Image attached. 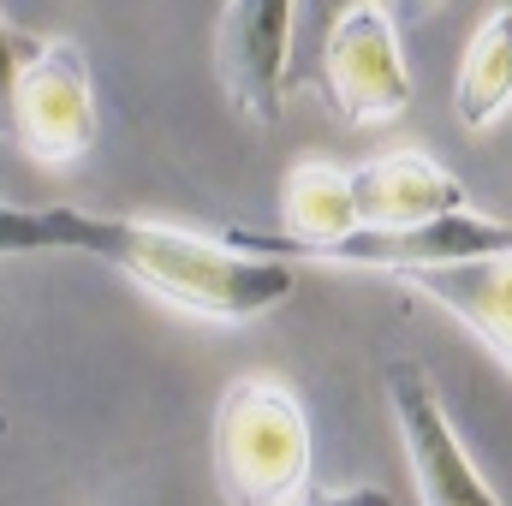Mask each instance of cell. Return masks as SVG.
Instances as JSON below:
<instances>
[{
    "label": "cell",
    "instance_id": "1",
    "mask_svg": "<svg viewBox=\"0 0 512 506\" xmlns=\"http://www.w3.org/2000/svg\"><path fill=\"white\" fill-rule=\"evenodd\" d=\"M72 251L120 268L126 280L155 292L161 304L203 316V322L268 316L298 286V268H286V262L227 251L221 239H203V233H185L167 221H137V215L72 209Z\"/></svg>",
    "mask_w": 512,
    "mask_h": 506
},
{
    "label": "cell",
    "instance_id": "2",
    "mask_svg": "<svg viewBox=\"0 0 512 506\" xmlns=\"http://www.w3.org/2000/svg\"><path fill=\"white\" fill-rule=\"evenodd\" d=\"M215 483L227 506L310 501V417L274 376H239L215 405Z\"/></svg>",
    "mask_w": 512,
    "mask_h": 506
},
{
    "label": "cell",
    "instance_id": "3",
    "mask_svg": "<svg viewBox=\"0 0 512 506\" xmlns=\"http://www.w3.org/2000/svg\"><path fill=\"white\" fill-rule=\"evenodd\" d=\"M227 251L268 256V262H322V268H382V274H417V268H453V262H477V256H501L512 251V221L459 209L423 227H352L328 245H298L262 227H227L221 233Z\"/></svg>",
    "mask_w": 512,
    "mask_h": 506
},
{
    "label": "cell",
    "instance_id": "4",
    "mask_svg": "<svg viewBox=\"0 0 512 506\" xmlns=\"http://www.w3.org/2000/svg\"><path fill=\"white\" fill-rule=\"evenodd\" d=\"M96 131H102V114H96V84H90L84 48L66 36H42V48L24 60L12 102H6L12 149L42 167H72L90 155Z\"/></svg>",
    "mask_w": 512,
    "mask_h": 506
},
{
    "label": "cell",
    "instance_id": "5",
    "mask_svg": "<svg viewBox=\"0 0 512 506\" xmlns=\"http://www.w3.org/2000/svg\"><path fill=\"white\" fill-rule=\"evenodd\" d=\"M304 78L352 126H387L411 108V72H405V54H399V30H393V18L382 6L346 12L322 36Z\"/></svg>",
    "mask_w": 512,
    "mask_h": 506
},
{
    "label": "cell",
    "instance_id": "6",
    "mask_svg": "<svg viewBox=\"0 0 512 506\" xmlns=\"http://www.w3.org/2000/svg\"><path fill=\"white\" fill-rule=\"evenodd\" d=\"M387 405H393V423H399V447H405V465L417 477V495L423 506H507L483 471L471 465L435 381L423 376L417 364H387Z\"/></svg>",
    "mask_w": 512,
    "mask_h": 506
},
{
    "label": "cell",
    "instance_id": "7",
    "mask_svg": "<svg viewBox=\"0 0 512 506\" xmlns=\"http://www.w3.org/2000/svg\"><path fill=\"white\" fill-rule=\"evenodd\" d=\"M292 6L298 0H227L215 30L221 90L239 120L274 126L292 84Z\"/></svg>",
    "mask_w": 512,
    "mask_h": 506
},
{
    "label": "cell",
    "instance_id": "8",
    "mask_svg": "<svg viewBox=\"0 0 512 506\" xmlns=\"http://www.w3.org/2000/svg\"><path fill=\"white\" fill-rule=\"evenodd\" d=\"M352 209H358V227H423L471 209V197L441 161L417 149H387L352 167Z\"/></svg>",
    "mask_w": 512,
    "mask_h": 506
},
{
    "label": "cell",
    "instance_id": "9",
    "mask_svg": "<svg viewBox=\"0 0 512 506\" xmlns=\"http://www.w3.org/2000/svg\"><path fill=\"white\" fill-rule=\"evenodd\" d=\"M399 280L417 286L423 298H435L441 310H453L512 370V251L453 262V268H417V274H399Z\"/></svg>",
    "mask_w": 512,
    "mask_h": 506
},
{
    "label": "cell",
    "instance_id": "10",
    "mask_svg": "<svg viewBox=\"0 0 512 506\" xmlns=\"http://www.w3.org/2000/svg\"><path fill=\"white\" fill-rule=\"evenodd\" d=\"M512 108V6L483 12L453 72V114L465 131H489Z\"/></svg>",
    "mask_w": 512,
    "mask_h": 506
},
{
    "label": "cell",
    "instance_id": "11",
    "mask_svg": "<svg viewBox=\"0 0 512 506\" xmlns=\"http://www.w3.org/2000/svg\"><path fill=\"white\" fill-rule=\"evenodd\" d=\"M358 227V209H352V167H334V161H298L280 185V239H298V245H328L340 233Z\"/></svg>",
    "mask_w": 512,
    "mask_h": 506
},
{
    "label": "cell",
    "instance_id": "12",
    "mask_svg": "<svg viewBox=\"0 0 512 506\" xmlns=\"http://www.w3.org/2000/svg\"><path fill=\"white\" fill-rule=\"evenodd\" d=\"M42 251H72V203H48V209L0 203V262Z\"/></svg>",
    "mask_w": 512,
    "mask_h": 506
},
{
    "label": "cell",
    "instance_id": "13",
    "mask_svg": "<svg viewBox=\"0 0 512 506\" xmlns=\"http://www.w3.org/2000/svg\"><path fill=\"white\" fill-rule=\"evenodd\" d=\"M364 6H376V0H298V6H292V48L304 42V48H310V60H316L322 36H328L346 12H364ZM310 60H304V66H310Z\"/></svg>",
    "mask_w": 512,
    "mask_h": 506
},
{
    "label": "cell",
    "instance_id": "14",
    "mask_svg": "<svg viewBox=\"0 0 512 506\" xmlns=\"http://www.w3.org/2000/svg\"><path fill=\"white\" fill-rule=\"evenodd\" d=\"M42 48V36L36 30H24V24H12L6 12H0V137H6V102H12V84H18V72H24V60Z\"/></svg>",
    "mask_w": 512,
    "mask_h": 506
},
{
    "label": "cell",
    "instance_id": "15",
    "mask_svg": "<svg viewBox=\"0 0 512 506\" xmlns=\"http://www.w3.org/2000/svg\"><path fill=\"white\" fill-rule=\"evenodd\" d=\"M304 506H393V495L376 489V483H358V489H322V495H310Z\"/></svg>",
    "mask_w": 512,
    "mask_h": 506
},
{
    "label": "cell",
    "instance_id": "16",
    "mask_svg": "<svg viewBox=\"0 0 512 506\" xmlns=\"http://www.w3.org/2000/svg\"><path fill=\"white\" fill-rule=\"evenodd\" d=\"M393 6H399V18H411V24H417V18H429L441 0H393Z\"/></svg>",
    "mask_w": 512,
    "mask_h": 506
}]
</instances>
